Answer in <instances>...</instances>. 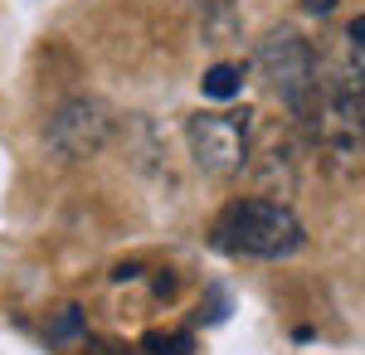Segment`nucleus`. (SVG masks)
<instances>
[{
	"label": "nucleus",
	"instance_id": "1",
	"mask_svg": "<svg viewBox=\"0 0 365 355\" xmlns=\"http://www.w3.org/2000/svg\"><path fill=\"white\" fill-rule=\"evenodd\" d=\"M210 244L229 258H287L302 248V219L292 215L282 200H234L220 210Z\"/></svg>",
	"mask_w": 365,
	"mask_h": 355
},
{
	"label": "nucleus",
	"instance_id": "2",
	"mask_svg": "<svg viewBox=\"0 0 365 355\" xmlns=\"http://www.w3.org/2000/svg\"><path fill=\"white\" fill-rule=\"evenodd\" d=\"M312 127L317 146H327V156L341 165H356L365 156V68L361 63H341L336 73H327L312 103Z\"/></svg>",
	"mask_w": 365,
	"mask_h": 355
},
{
	"label": "nucleus",
	"instance_id": "3",
	"mask_svg": "<svg viewBox=\"0 0 365 355\" xmlns=\"http://www.w3.org/2000/svg\"><path fill=\"white\" fill-rule=\"evenodd\" d=\"M258 73L268 78V88H273L292 112H302V117L312 112L317 88H322V68H317L312 44L297 29H273V34L258 44Z\"/></svg>",
	"mask_w": 365,
	"mask_h": 355
},
{
	"label": "nucleus",
	"instance_id": "4",
	"mask_svg": "<svg viewBox=\"0 0 365 355\" xmlns=\"http://www.w3.org/2000/svg\"><path fill=\"white\" fill-rule=\"evenodd\" d=\"M185 141L205 175H234L249 156V122L244 112H195L185 122Z\"/></svg>",
	"mask_w": 365,
	"mask_h": 355
},
{
	"label": "nucleus",
	"instance_id": "5",
	"mask_svg": "<svg viewBox=\"0 0 365 355\" xmlns=\"http://www.w3.org/2000/svg\"><path fill=\"white\" fill-rule=\"evenodd\" d=\"M49 141H54L63 156H93L103 141H108V117L98 103L88 98H73L49 117Z\"/></svg>",
	"mask_w": 365,
	"mask_h": 355
},
{
	"label": "nucleus",
	"instance_id": "6",
	"mask_svg": "<svg viewBox=\"0 0 365 355\" xmlns=\"http://www.w3.org/2000/svg\"><path fill=\"white\" fill-rule=\"evenodd\" d=\"M200 88H205V98H234V93L244 88V68H234V63H215V68L200 78Z\"/></svg>",
	"mask_w": 365,
	"mask_h": 355
},
{
	"label": "nucleus",
	"instance_id": "7",
	"mask_svg": "<svg viewBox=\"0 0 365 355\" xmlns=\"http://www.w3.org/2000/svg\"><path fill=\"white\" fill-rule=\"evenodd\" d=\"M146 351L151 355H190V336L185 331H156V336H146Z\"/></svg>",
	"mask_w": 365,
	"mask_h": 355
},
{
	"label": "nucleus",
	"instance_id": "8",
	"mask_svg": "<svg viewBox=\"0 0 365 355\" xmlns=\"http://www.w3.org/2000/svg\"><path fill=\"white\" fill-rule=\"evenodd\" d=\"M302 5H307L312 15H327V10H331V5H336V0H302Z\"/></svg>",
	"mask_w": 365,
	"mask_h": 355
}]
</instances>
